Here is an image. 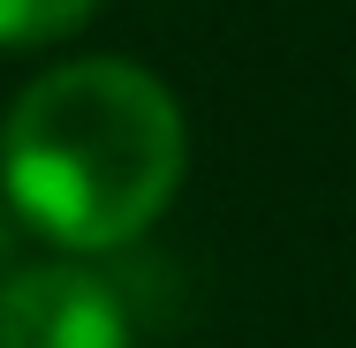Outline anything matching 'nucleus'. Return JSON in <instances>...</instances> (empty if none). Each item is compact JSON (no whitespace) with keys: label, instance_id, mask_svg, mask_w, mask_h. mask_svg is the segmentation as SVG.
Here are the masks:
<instances>
[{"label":"nucleus","instance_id":"obj_3","mask_svg":"<svg viewBox=\"0 0 356 348\" xmlns=\"http://www.w3.org/2000/svg\"><path fill=\"white\" fill-rule=\"evenodd\" d=\"M91 8H99V0H0V53H8V46H46V38H69Z\"/></svg>","mask_w":356,"mask_h":348},{"label":"nucleus","instance_id":"obj_1","mask_svg":"<svg viewBox=\"0 0 356 348\" xmlns=\"http://www.w3.org/2000/svg\"><path fill=\"white\" fill-rule=\"evenodd\" d=\"M190 129L137 61H69L0 122V205L61 250H122L175 205Z\"/></svg>","mask_w":356,"mask_h":348},{"label":"nucleus","instance_id":"obj_4","mask_svg":"<svg viewBox=\"0 0 356 348\" xmlns=\"http://www.w3.org/2000/svg\"><path fill=\"white\" fill-rule=\"evenodd\" d=\"M8 250H15V227H8V212H0V280L15 273V265H8Z\"/></svg>","mask_w":356,"mask_h":348},{"label":"nucleus","instance_id":"obj_2","mask_svg":"<svg viewBox=\"0 0 356 348\" xmlns=\"http://www.w3.org/2000/svg\"><path fill=\"white\" fill-rule=\"evenodd\" d=\"M0 348H137V326L91 265H15L0 280Z\"/></svg>","mask_w":356,"mask_h":348}]
</instances>
